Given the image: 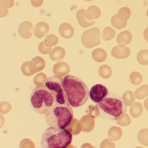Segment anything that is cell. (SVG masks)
<instances>
[{
  "instance_id": "6da1fadb",
  "label": "cell",
  "mask_w": 148,
  "mask_h": 148,
  "mask_svg": "<svg viewBox=\"0 0 148 148\" xmlns=\"http://www.w3.org/2000/svg\"><path fill=\"white\" fill-rule=\"evenodd\" d=\"M62 84L66 98L72 107H80L88 101L89 89L80 79L68 75L63 79Z\"/></svg>"
},
{
  "instance_id": "7a4b0ae2",
  "label": "cell",
  "mask_w": 148,
  "mask_h": 148,
  "mask_svg": "<svg viewBox=\"0 0 148 148\" xmlns=\"http://www.w3.org/2000/svg\"><path fill=\"white\" fill-rule=\"evenodd\" d=\"M72 141V135L65 129L50 126L44 132L40 145L43 148H65Z\"/></svg>"
},
{
  "instance_id": "3957f363",
  "label": "cell",
  "mask_w": 148,
  "mask_h": 148,
  "mask_svg": "<svg viewBox=\"0 0 148 148\" xmlns=\"http://www.w3.org/2000/svg\"><path fill=\"white\" fill-rule=\"evenodd\" d=\"M73 112L68 104L56 103L46 114L45 119L49 126L65 129L71 123Z\"/></svg>"
},
{
  "instance_id": "277c9868",
  "label": "cell",
  "mask_w": 148,
  "mask_h": 148,
  "mask_svg": "<svg viewBox=\"0 0 148 148\" xmlns=\"http://www.w3.org/2000/svg\"><path fill=\"white\" fill-rule=\"evenodd\" d=\"M30 102L34 110L41 114H46L55 104L51 92L43 85L36 86L31 93Z\"/></svg>"
},
{
  "instance_id": "5b68a950",
  "label": "cell",
  "mask_w": 148,
  "mask_h": 148,
  "mask_svg": "<svg viewBox=\"0 0 148 148\" xmlns=\"http://www.w3.org/2000/svg\"><path fill=\"white\" fill-rule=\"evenodd\" d=\"M63 79L58 76H52L47 79L45 86L51 92L55 99V103L60 104H68L63 89ZM70 105V104H69Z\"/></svg>"
},
{
  "instance_id": "8992f818",
  "label": "cell",
  "mask_w": 148,
  "mask_h": 148,
  "mask_svg": "<svg viewBox=\"0 0 148 148\" xmlns=\"http://www.w3.org/2000/svg\"><path fill=\"white\" fill-rule=\"evenodd\" d=\"M99 107L105 112L117 118L123 112V104L118 99L104 98L98 104Z\"/></svg>"
},
{
  "instance_id": "52a82bcc",
  "label": "cell",
  "mask_w": 148,
  "mask_h": 148,
  "mask_svg": "<svg viewBox=\"0 0 148 148\" xmlns=\"http://www.w3.org/2000/svg\"><path fill=\"white\" fill-rule=\"evenodd\" d=\"M82 43L86 47L92 48L99 45L101 42L100 30L93 27L85 31L81 38Z\"/></svg>"
},
{
  "instance_id": "ba28073f",
  "label": "cell",
  "mask_w": 148,
  "mask_h": 148,
  "mask_svg": "<svg viewBox=\"0 0 148 148\" xmlns=\"http://www.w3.org/2000/svg\"><path fill=\"white\" fill-rule=\"evenodd\" d=\"M108 90L105 86L97 84L93 86L90 91L91 99L95 103L101 102L108 94Z\"/></svg>"
},
{
  "instance_id": "9c48e42d",
  "label": "cell",
  "mask_w": 148,
  "mask_h": 148,
  "mask_svg": "<svg viewBox=\"0 0 148 148\" xmlns=\"http://www.w3.org/2000/svg\"><path fill=\"white\" fill-rule=\"evenodd\" d=\"M130 48L122 45L115 47L111 51L112 55L117 59L126 58L130 56Z\"/></svg>"
},
{
  "instance_id": "30bf717a",
  "label": "cell",
  "mask_w": 148,
  "mask_h": 148,
  "mask_svg": "<svg viewBox=\"0 0 148 148\" xmlns=\"http://www.w3.org/2000/svg\"><path fill=\"white\" fill-rule=\"evenodd\" d=\"M19 33L23 38H31L33 33L32 24L29 21H25L21 23L19 27Z\"/></svg>"
},
{
  "instance_id": "8fae6325",
  "label": "cell",
  "mask_w": 148,
  "mask_h": 148,
  "mask_svg": "<svg viewBox=\"0 0 148 148\" xmlns=\"http://www.w3.org/2000/svg\"><path fill=\"white\" fill-rule=\"evenodd\" d=\"M50 30V27L47 23L40 22L37 24L34 29V34L37 38H41L45 37Z\"/></svg>"
},
{
  "instance_id": "7c38bea8",
  "label": "cell",
  "mask_w": 148,
  "mask_h": 148,
  "mask_svg": "<svg viewBox=\"0 0 148 148\" xmlns=\"http://www.w3.org/2000/svg\"><path fill=\"white\" fill-rule=\"evenodd\" d=\"M84 10H79L77 13V19L79 24L82 27L84 28L89 27L93 25L95 23L93 20H90L86 17V14H85Z\"/></svg>"
},
{
  "instance_id": "4fadbf2b",
  "label": "cell",
  "mask_w": 148,
  "mask_h": 148,
  "mask_svg": "<svg viewBox=\"0 0 148 148\" xmlns=\"http://www.w3.org/2000/svg\"><path fill=\"white\" fill-rule=\"evenodd\" d=\"M60 34L64 38H71L74 34V31L73 27L68 23L62 24L59 28Z\"/></svg>"
},
{
  "instance_id": "5bb4252c",
  "label": "cell",
  "mask_w": 148,
  "mask_h": 148,
  "mask_svg": "<svg viewBox=\"0 0 148 148\" xmlns=\"http://www.w3.org/2000/svg\"><path fill=\"white\" fill-rule=\"evenodd\" d=\"M132 40V35L129 31H125L121 32L118 35L116 38L117 42L119 45H128Z\"/></svg>"
},
{
  "instance_id": "9a60e30c",
  "label": "cell",
  "mask_w": 148,
  "mask_h": 148,
  "mask_svg": "<svg viewBox=\"0 0 148 148\" xmlns=\"http://www.w3.org/2000/svg\"><path fill=\"white\" fill-rule=\"evenodd\" d=\"M123 131L120 127L113 126L111 127L108 131L109 139L112 141H117L122 137Z\"/></svg>"
},
{
  "instance_id": "2e32d148",
  "label": "cell",
  "mask_w": 148,
  "mask_h": 148,
  "mask_svg": "<svg viewBox=\"0 0 148 148\" xmlns=\"http://www.w3.org/2000/svg\"><path fill=\"white\" fill-rule=\"evenodd\" d=\"M143 111V106L141 103H134L130 109V113L133 117L137 118L142 115Z\"/></svg>"
},
{
  "instance_id": "e0dca14e",
  "label": "cell",
  "mask_w": 148,
  "mask_h": 148,
  "mask_svg": "<svg viewBox=\"0 0 148 148\" xmlns=\"http://www.w3.org/2000/svg\"><path fill=\"white\" fill-rule=\"evenodd\" d=\"M92 56L96 61L98 62H102L106 60L107 55L104 50L102 48H97L93 51Z\"/></svg>"
},
{
  "instance_id": "ac0fdd59",
  "label": "cell",
  "mask_w": 148,
  "mask_h": 148,
  "mask_svg": "<svg viewBox=\"0 0 148 148\" xmlns=\"http://www.w3.org/2000/svg\"><path fill=\"white\" fill-rule=\"evenodd\" d=\"M136 97L138 99H143L148 96V86L143 85L138 88L135 92Z\"/></svg>"
},
{
  "instance_id": "d6986e66",
  "label": "cell",
  "mask_w": 148,
  "mask_h": 148,
  "mask_svg": "<svg viewBox=\"0 0 148 148\" xmlns=\"http://www.w3.org/2000/svg\"><path fill=\"white\" fill-rule=\"evenodd\" d=\"M123 97L124 102L127 106L132 105L136 99L134 93L131 91L128 90L124 92Z\"/></svg>"
},
{
  "instance_id": "ffe728a7",
  "label": "cell",
  "mask_w": 148,
  "mask_h": 148,
  "mask_svg": "<svg viewBox=\"0 0 148 148\" xmlns=\"http://www.w3.org/2000/svg\"><path fill=\"white\" fill-rule=\"evenodd\" d=\"M115 35L116 32L115 30L112 27H106L103 31L102 35V38L104 40L108 41L113 39L115 37Z\"/></svg>"
},
{
  "instance_id": "44dd1931",
  "label": "cell",
  "mask_w": 148,
  "mask_h": 148,
  "mask_svg": "<svg viewBox=\"0 0 148 148\" xmlns=\"http://www.w3.org/2000/svg\"><path fill=\"white\" fill-rule=\"evenodd\" d=\"M131 123V119L130 116L126 113H122L117 118V123L119 125L126 126L129 125Z\"/></svg>"
},
{
  "instance_id": "7402d4cb",
  "label": "cell",
  "mask_w": 148,
  "mask_h": 148,
  "mask_svg": "<svg viewBox=\"0 0 148 148\" xmlns=\"http://www.w3.org/2000/svg\"><path fill=\"white\" fill-rule=\"evenodd\" d=\"M138 139L140 143L148 146V129H143L139 132Z\"/></svg>"
},
{
  "instance_id": "603a6c76",
  "label": "cell",
  "mask_w": 148,
  "mask_h": 148,
  "mask_svg": "<svg viewBox=\"0 0 148 148\" xmlns=\"http://www.w3.org/2000/svg\"><path fill=\"white\" fill-rule=\"evenodd\" d=\"M137 59L139 64L143 65L148 64V50H143L138 52Z\"/></svg>"
},
{
  "instance_id": "cb8c5ba5",
  "label": "cell",
  "mask_w": 148,
  "mask_h": 148,
  "mask_svg": "<svg viewBox=\"0 0 148 148\" xmlns=\"http://www.w3.org/2000/svg\"><path fill=\"white\" fill-rule=\"evenodd\" d=\"M99 73L100 76L104 79H108L112 74L111 68L107 65H103L99 68Z\"/></svg>"
},
{
  "instance_id": "d4e9b609",
  "label": "cell",
  "mask_w": 148,
  "mask_h": 148,
  "mask_svg": "<svg viewBox=\"0 0 148 148\" xmlns=\"http://www.w3.org/2000/svg\"><path fill=\"white\" fill-rule=\"evenodd\" d=\"M132 84L134 85L140 84L143 81V77L139 73L133 72L131 73L130 76Z\"/></svg>"
},
{
  "instance_id": "484cf974",
  "label": "cell",
  "mask_w": 148,
  "mask_h": 148,
  "mask_svg": "<svg viewBox=\"0 0 148 148\" xmlns=\"http://www.w3.org/2000/svg\"><path fill=\"white\" fill-rule=\"evenodd\" d=\"M119 16H116L117 18L123 23H126L127 20L130 18V13L129 9H122L120 12L119 13Z\"/></svg>"
},
{
  "instance_id": "4316f807",
  "label": "cell",
  "mask_w": 148,
  "mask_h": 148,
  "mask_svg": "<svg viewBox=\"0 0 148 148\" xmlns=\"http://www.w3.org/2000/svg\"><path fill=\"white\" fill-rule=\"evenodd\" d=\"M58 41V38L57 36L53 34H51L47 36L44 42L45 45H47L53 46L57 45Z\"/></svg>"
},
{
  "instance_id": "83f0119b",
  "label": "cell",
  "mask_w": 148,
  "mask_h": 148,
  "mask_svg": "<svg viewBox=\"0 0 148 148\" xmlns=\"http://www.w3.org/2000/svg\"><path fill=\"white\" fill-rule=\"evenodd\" d=\"M111 23L112 25L115 28L118 29H122L125 28L127 25V23H123L119 21L117 18L116 15L112 17L111 20Z\"/></svg>"
},
{
  "instance_id": "f1b7e54d",
  "label": "cell",
  "mask_w": 148,
  "mask_h": 148,
  "mask_svg": "<svg viewBox=\"0 0 148 148\" xmlns=\"http://www.w3.org/2000/svg\"><path fill=\"white\" fill-rule=\"evenodd\" d=\"M110 139H106L101 144V147L103 148H115V144Z\"/></svg>"
},
{
  "instance_id": "f546056e",
  "label": "cell",
  "mask_w": 148,
  "mask_h": 148,
  "mask_svg": "<svg viewBox=\"0 0 148 148\" xmlns=\"http://www.w3.org/2000/svg\"><path fill=\"white\" fill-rule=\"evenodd\" d=\"M144 37L145 40L148 42V27L145 29L144 32Z\"/></svg>"
},
{
  "instance_id": "4dcf8cb0",
  "label": "cell",
  "mask_w": 148,
  "mask_h": 148,
  "mask_svg": "<svg viewBox=\"0 0 148 148\" xmlns=\"http://www.w3.org/2000/svg\"><path fill=\"white\" fill-rule=\"evenodd\" d=\"M144 106L146 110H148V98H147L145 100L144 103Z\"/></svg>"
},
{
  "instance_id": "1f68e13d",
  "label": "cell",
  "mask_w": 148,
  "mask_h": 148,
  "mask_svg": "<svg viewBox=\"0 0 148 148\" xmlns=\"http://www.w3.org/2000/svg\"><path fill=\"white\" fill-rule=\"evenodd\" d=\"M85 1H91L92 0H85Z\"/></svg>"
},
{
  "instance_id": "d6a6232c",
  "label": "cell",
  "mask_w": 148,
  "mask_h": 148,
  "mask_svg": "<svg viewBox=\"0 0 148 148\" xmlns=\"http://www.w3.org/2000/svg\"></svg>"
}]
</instances>
